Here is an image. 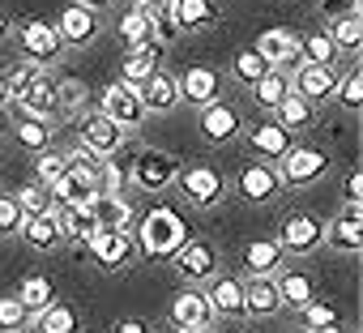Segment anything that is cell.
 I'll use <instances>...</instances> for the list:
<instances>
[{
    "mask_svg": "<svg viewBox=\"0 0 363 333\" xmlns=\"http://www.w3.org/2000/svg\"><path fill=\"white\" fill-rule=\"evenodd\" d=\"M184 239H189V222L171 205H158L137 222V252L150 256V261H171L179 248H184Z\"/></svg>",
    "mask_w": 363,
    "mask_h": 333,
    "instance_id": "1",
    "label": "cell"
},
{
    "mask_svg": "<svg viewBox=\"0 0 363 333\" xmlns=\"http://www.w3.org/2000/svg\"><path fill=\"white\" fill-rule=\"evenodd\" d=\"M175 188L193 210H214L223 197H227V180L218 166L210 162H179V176H175Z\"/></svg>",
    "mask_w": 363,
    "mask_h": 333,
    "instance_id": "2",
    "label": "cell"
},
{
    "mask_svg": "<svg viewBox=\"0 0 363 333\" xmlns=\"http://www.w3.org/2000/svg\"><path fill=\"white\" fill-rule=\"evenodd\" d=\"M329 171V154L320 145H308V141H295L282 158H278V176H282V188H312L320 184Z\"/></svg>",
    "mask_w": 363,
    "mask_h": 333,
    "instance_id": "3",
    "label": "cell"
},
{
    "mask_svg": "<svg viewBox=\"0 0 363 333\" xmlns=\"http://www.w3.org/2000/svg\"><path fill=\"white\" fill-rule=\"evenodd\" d=\"M13 35H18V52H22V60H30V64H39V69L60 64V56L69 52L65 39H60V30H56V22H43V18H26Z\"/></svg>",
    "mask_w": 363,
    "mask_h": 333,
    "instance_id": "4",
    "label": "cell"
},
{
    "mask_svg": "<svg viewBox=\"0 0 363 333\" xmlns=\"http://www.w3.org/2000/svg\"><path fill=\"white\" fill-rule=\"evenodd\" d=\"M175 176H179V158L167 154V149H154V145L137 149V158H133V166H128V180H133L141 193H162V188L175 184Z\"/></svg>",
    "mask_w": 363,
    "mask_h": 333,
    "instance_id": "5",
    "label": "cell"
},
{
    "mask_svg": "<svg viewBox=\"0 0 363 333\" xmlns=\"http://www.w3.org/2000/svg\"><path fill=\"white\" fill-rule=\"evenodd\" d=\"M99 111H103L120 132H137V128H145V120H150V111H145L137 86H128V81H111V86L103 90V98H99Z\"/></svg>",
    "mask_w": 363,
    "mask_h": 333,
    "instance_id": "6",
    "label": "cell"
},
{
    "mask_svg": "<svg viewBox=\"0 0 363 333\" xmlns=\"http://www.w3.org/2000/svg\"><path fill=\"white\" fill-rule=\"evenodd\" d=\"M86 252H90V261H94L99 269H107V273H120V269H128V265L141 256L133 231H107V227H99V231L86 239Z\"/></svg>",
    "mask_w": 363,
    "mask_h": 333,
    "instance_id": "7",
    "label": "cell"
},
{
    "mask_svg": "<svg viewBox=\"0 0 363 333\" xmlns=\"http://www.w3.org/2000/svg\"><path fill=\"white\" fill-rule=\"evenodd\" d=\"M171 269L179 273V282H189V286H206L218 269H223V256H218V248L210 244V239H184V248H179L175 256H171Z\"/></svg>",
    "mask_w": 363,
    "mask_h": 333,
    "instance_id": "8",
    "label": "cell"
},
{
    "mask_svg": "<svg viewBox=\"0 0 363 333\" xmlns=\"http://www.w3.org/2000/svg\"><path fill=\"white\" fill-rule=\"evenodd\" d=\"M274 239L282 244L286 256H312L325 244V218H316L312 210H295V214L282 218V227H278Z\"/></svg>",
    "mask_w": 363,
    "mask_h": 333,
    "instance_id": "9",
    "label": "cell"
},
{
    "mask_svg": "<svg viewBox=\"0 0 363 333\" xmlns=\"http://www.w3.org/2000/svg\"><path fill=\"white\" fill-rule=\"evenodd\" d=\"M235 197L244 205H269L282 197V176H278V162H248L240 166V176H235Z\"/></svg>",
    "mask_w": 363,
    "mask_h": 333,
    "instance_id": "10",
    "label": "cell"
},
{
    "mask_svg": "<svg viewBox=\"0 0 363 333\" xmlns=\"http://www.w3.org/2000/svg\"><path fill=\"white\" fill-rule=\"evenodd\" d=\"M77 145L94 158H116L124 145V132L103 115V111H82L77 115Z\"/></svg>",
    "mask_w": 363,
    "mask_h": 333,
    "instance_id": "11",
    "label": "cell"
},
{
    "mask_svg": "<svg viewBox=\"0 0 363 333\" xmlns=\"http://www.w3.org/2000/svg\"><path fill=\"white\" fill-rule=\"evenodd\" d=\"M197 132H201L210 145H231V141L244 132V120H240V111H235L231 103L214 98V103L197 107Z\"/></svg>",
    "mask_w": 363,
    "mask_h": 333,
    "instance_id": "12",
    "label": "cell"
},
{
    "mask_svg": "<svg viewBox=\"0 0 363 333\" xmlns=\"http://www.w3.org/2000/svg\"><path fill=\"white\" fill-rule=\"evenodd\" d=\"M325 244L342 256H359L363 252V205H346L325 222Z\"/></svg>",
    "mask_w": 363,
    "mask_h": 333,
    "instance_id": "13",
    "label": "cell"
},
{
    "mask_svg": "<svg viewBox=\"0 0 363 333\" xmlns=\"http://www.w3.org/2000/svg\"><path fill=\"white\" fill-rule=\"evenodd\" d=\"M252 47H257L261 60H265L269 69H278V73H295V69H299V30L274 26V30H265Z\"/></svg>",
    "mask_w": 363,
    "mask_h": 333,
    "instance_id": "14",
    "label": "cell"
},
{
    "mask_svg": "<svg viewBox=\"0 0 363 333\" xmlns=\"http://www.w3.org/2000/svg\"><path fill=\"white\" fill-rule=\"evenodd\" d=\"M167 320L171 329H201V324H214V307L201 286H184L167 303Z\"/></svg>",
    "mask_w": 363,
    "mask_h": 333,
    "instance_id": "15",
    "label": "cell"
},
{
    "mask_svg": "<svg viewBox=\"0 0 363 333\" xmlns=\"http://www.w3.org/2000/svg\"><path fill=\"white\" fill-rule=\"evenodd\" d=\"M206 299H210V307H214V316H227V320H248L244 316V278L240 273H214L206 286Z\"/></svg>",
    "mask_w": 363,
    "mask_h": 333,
    "instance_id": "16",
    "label": "cell"
},
{
    "mask_svg": "<svg viewBox=\"0 0 363 333\" xmlns=\"http://www.w3.org/2000/svg\"><path fill=\"white\" fill-rule=\"evenodd\" d=\"M244 137H248V149H252L261 162H278V158L295 145V137H291L274 115H265V120L248 124V128H244Z\"/></svg>",
    "mask_w": 363,
    "mask_h": 333,
    "instance_id": "17",
    "label": "cell"
},
{
    "mask_svg": "<svg viewBox=\"0 0 363 333\" xmlns=\"http://www.w3.org/2000/svg\"><path fill=\"white\" fill-rule=\"evenodd\" d=\"M56 30H60L65 47H90V43L99 39V13H94V9H86L82 0H73V5H65V9H60Z\"/></svg>",
    "mask_w": 363,
    "mask_h": 333,
    "instance_id": "18",
    "label": "cell"
},
{
    "mask_svg": "<svg viewBox=\"0 0 363 333\" xmlns=\"http://www.w3.org/2000/svg\"><path fill=\"white\" fill-rule=\"evenodd\" d=\"M179 81V103H193V107H206L214 98H223V73L210 69V64H193L175 77Z\"/></svg>",
    "mask_w": 363,
    "mask_h": 333,
    "instance_id": "19",
    "label": "cell"
},
{
    "mask_svg": "<svg viewBox=\"0 0 363 333\" xmlns=\"http://www.w3.org/2000/svg\"><path fill=\"white\" fill-rule=\"evenodd\" d=\"M337 77H342V69L299 64V69L291 73V90H295L299 98H308L312 107H320V103H329V98H333V90H337Z\"/></svg>",
    "mask_w": 363,
    "mask_h": 333,
    "instance_id": "20",
    "label": "cell"
},
{
    "mask_svg": "<svg viewBox=\"0 0 363 333\" xmlns=\"http://www.w3.org/2000/svg\"><path fill=\"white\" fill-rule=\"evenodd\" d=\"M282 312V295H278V282L274 273H252L244 278V316L248 320H269Z\"/></svg>",
    "mask_w": 363,
    "mask_h": 333,
    "instance_id": "21",
    "label": "cell"
},
{
    "mask_svg": "<svg viewBox=\"0 0 363 333\" xmlns=\"http://www.w3.org/2000/svg\"><path fill=\"white\" fill-rule=\"evenodd\" d=\"M171 22L179 35H201L223 22L218 0H171Z\"/></svg>",
    "mask_w": 363,
    "mask_h": 333,
    "instance_id": "22",
    "label": "cell"
},
{
    "mask_svg": "<svg viewBox=\"0 0 363 333\" xmlns=\"http://www.w3.org/2000/svg\"><path fill=\"white\" fill-rule=\"evenodd\" d=\"M13 107L18 111H26V115H39V120H60V98H56V81L48 77V73H39L18 98H13Z\"/></svg>",
    "mask_w": 363,
    "mask_h": 333,
    "instance_id": "23",
    "label": "cell"
},
{
    "mask_svg": "<svg viewBox=\"0 0 363 333\" xmlns=\"http://www.w3.org/2000/svg\"><path fill=\"white\" fill-rule=\"evenodd\" d=\"M240 265H244V278L252 273H278L286 265V252L274 235H261V239H248L244 252H240Z\"/></svg>",
    "mask_w": 363,
    "mask_h": 333,
    "instance_id": "24",
    "label": "cell"
},
{
    "mask_svg": "<svg viewBox=\"0 0 363 333\" xmlns=\"http://www.w3.org/2000/svg\"><path fill=\"white\" fill-rule=\"evenodd\" d=\"M137 94H141V103H145V111L150 115H167V111H175L179 107V81L171 77V73H154V77H145L141 86H137Z\"/></svg>",
    "mask_w": 363,
    "mask_h": 333,
    "instance_id": "25",
    "label": "cell"
},
{
    "mask_svg": "<svg viewBox=\"0 0 363 333\" xmlns=\"http://www.w3.org/2000/svg\"><path fill=\"white\" fill-rule=\"evenodd\" d=\"M9 111H13V137H18V145H22V149H30V154H43V149H52V137H56L52 120L26 115V111H18L13 103H9Z\"/></svg>",
    "mask_w": 363,
    "mask_h": 333,
    "instance_id": "26",
    "label": "cell"
},
{
    "mask_svg": "<svg viewBox=\"0 0 363 333\" xmlns=\"http://www.w3.org/2000/svg\"><path fill=\"white\" fill-rule=\"evenodd\" d=\"M90 210H94L99 227H107V231H133V205H128L124 193H94Z\"/></svg>",
    "mask_w": 363,
    "mask_h": 333,
    "instance_id": "27",
    "label": "cell"
},
{
    "mask_svg": "<svg viewBox=\"0 0 363 333\" xmlns=\"http://www.w3.org/2000/svg\"><path fill=\"white\" fill-rule=\"evenodd\" d=\"M56 222H60L65 244H73V248H86V239L99 231L90 201H86V205H56Z\"/></svg>",
    "mask_w": 363,
    "mask_h": 333,
    "instance_id": "28",
    "label": "cell"
},
{
    "mask_svg": "<svg viewBox=\"0 0 363 333\" xmlns=\"http://www.w3.org/2000/svg\"><path fill=\"white\" fill-rule=\"evenodd\" d=\"M162 69V43H145V47H133L124 52V64H120V81L128 86H141L145 77H154Z\"/></svg>",
    "mask_w": 363,
    "mask_h": 333,
    "instance_id": "29",
    "label": "cell"
},
{
    "mask_svg": "<svg viewBox=\"0 0 363 333\" xmlns=\"http://www.w3.org/2000/svg\"><path fill=\"white\" fill-rule=\"evenodd\" d=\"M30 329H35V333H82V316H77L73 303L52 299L39 316H30Z\"/></svg>",
    "mask_w": 363,
    "mask_h": 333,
    "instance_id": "30",
    "label": "cell"
},
{
    "mask_svg": "<svg viewBox=\"0 0 363 333\" xmlns=\"http://www.w3.org/2000/svg\"><path fill=\"white\" fill-rule=\"evenodd\" d=\"M269 115H274V120H278V124H282L291 137H299V132H308V128L316 124V107H312L308 98H299L295 90H291V94H286V98H282V103H278Z\"/></svg>",
    "mask_w": 363,
    "mask_h": 333,
    "instance_id": "31",
    "label": "cell"
},
{
    "mask_svg": "<svg viewBox=\"0 0 363 333\" xmlns=\"http://www.w3.org/2000/svg\"><path fill=\"white\" fill-rule=\"evenodd\" d=\"M22 239H26L35 252H56V248L65 244L60 222H56V210H52V214H35V218H26V222H22Z\"/></svg>",
    "mask_w": 363,
    "mask_h": 333,
    "instance_id": "32",
    "label": "cell"
},
{
    "mask_svg": "<svg viewBox=\"0 0 363 333\" xmlns=\"http://www.w3.org/2000/svg\"><path fill=\"white\" fill-rule=\"evenodd\" d=\"M325 35L333 39V47L342 56H359V47H363V13H337V18H329Z\"/></svg>",
    "mask_w": 363,
    "mask_h": 333,
    "instance_id": "33",
    "label": "cell"
},
{
    "mask_svg": "<svg viewBox=\"0 0 363 333\" xmlns=\"http://www.w3.org/2000/svg\"><path fill=\"white\" fill-rule=\"evenodd\" d=\"M342 52L333 47V39L325 30H303L299 35V64H320V69H337Z\"/></svg>",
    "mask_w": 363,
    "mask_h": 333,
    "instance_id": "34",
    "label": "cell"
},
{
    "mask_svg": "<svg viewBox=\"0 0 363 333\" xmlns=\"http://www.w3.org/2000/svg\"><path fill=\"white\" fill-rule=\"evenodd\" d=\"M116 30H120V43H124V52H133V47H145V43H158L154 39V18L145 13V9H128L120 22H116Z\"/></svg>",
    "mask_w": 363,
    "mask_h": 333,
    "instance_id": "35",
    "label": "cell"
},
{
    "mask_svg": "<svg viewBox=\"0 0 363 333\" xmlns=\"http://www.w3.org/2000/svg\"><path fill=\"white\" fill-rule=\"evenodd\" d=\"M274 282H278V295H282V307H303L312 295H316V286H312V278L308 273H299V269H278L274 273Z\"/></svg>",
    "mask_w": 363,
    "mask_h": 333,
    "instance_id": "36",
    "label": "cell"
},
{
    "mask_svg": "<svg viewBox=\"0 0 363 333\" xmlns=\"http://www.w3.org/2000/svg\"><path fill=\"white\" fill-rule=\"evenodd\" d=\"M248 90H252V103H257L261 111H274V107H278V103L291 94V73H278V69H269V73H265L261 81H252Z\"/></svg>",
    "mask_w": 363,
    "mask_h": 333,
    "instance_id": "37",
    "label": "cell"
},
{
    "mask_svg": "<svg viewBox=\"0 0 363 333\" xmlns=\"http://www.w3.org/2000/svg\"><path fill=\"white\" fill-rule=\"evenodd\" d=\"M13 295L22 299V307H26L30 316H39V312H43V307L56 299V286H52L43 273H30V278H22V286H18Z\"/></svg>",
    "mask_w": 363,
    "mask_h": 333,
    "instance_id": "38",
    "label": "cell"
},
{
    "mask_svg": "<svg viewBox=\"0 0 363 333\" xmlns=\"http://www.w3.org/2000/svg\"><path fill=\"white\" fill-rule=\"evenodd\" d=\"M48 193H52V201H56V205H86V201L94 197V188H90L86 180H77L69 166H65V176H60Z\"/></svg>",
    "mask_w": 363,
    "mask_h": 333,
    "instance_id": "39",
    "label": "cell"
},
{
    "mask_svg": "<svg viewBox=\"0 0 363 333\" xmlns=\"http://www.w3.org/2000/svg\"><path fill=\"white\" fill-rule=\"evenodd\" d=\"M265 73H269V64L261 60V52H257V47L235 52V60H231V77H235L240 86H252V81H261Z\"/></svg>",
    "mask_w": 363,
    "mask_h": 333,
    "instance_id": "40",
    "label": "cell"
},
{
    "mask_svg": "<svg viewBox=\"0 0 363 333\" xmlns=\"http://www.w3.org/2000/svg\"><path fill=\"white\" fill-rule=\"evenodd\" d=\"M333 98L342 103V111H346V115H359V107H363V73H359V69H346V73L337 77Z\"/></svg>",
    "mask_w": 363,
    "mask_h": 333,
    "instance_id": "41",
    "label": "cell"
},
{
    "mask_svg": "<svg viewBox=\"0 0 363 333\" xmlns=\"http://www.w3.org/2000/svg\"><path fill=\"white\" fill-rule=\"evenodd\" d=\"M299 316H303V324H299L303 333H320V329L337 324V307H333L329 299H316V295H312V299L299 307Z\"/></svg>",
    "mask_w": 363,
    "mask_h": 333,
    "instance_id": "42",
    "label": "cell"
},
{
    "mask_svg": "<svg viewBox=\"0 0 363 333\" xmlns=\"http://www.w3.org/2000/svg\"><path fill=\"white\" fill-rule=\"evenodd\" d=\"M65 166H69V171H73L77 180H86V184L99 193V171H103V158H94V154H86V149L77 145V149H69V154H65Z\"/></svg>",
    "mask_w": 363,
    "mask_h": 333,
    "instance_id": "43",
    "label": "cell"
},
{
    "mask_svg": "<svg viewBox=\"0 0 363 333\" xmlns=\"http://www.w3.org/2000/svg\"><path fill=\"white\" fill-rule=\"evenodd\" d=\"M13 197H18V205H22V214H26V218H35V214H52V210H56L52 193H48L39 180H35V184H22Z\"/></svg>",
    "mask_w": 363,
    "mask_h": 333,
    "instance_id": "44",
    "label": "cell"
},
{
    "mask_svg": "<svg viewBox=\"0 0 363 333\" xmlns=\"http://www.w3.org/2000/svg\"><path fill=\"white\" fill-rule=\"evenodd\" d=\"M30 329V312L22 307L18 295H0V333H22Z\"/></svg>",
    "mask_w": 363,
    "mask_h": 333,
    "instance_id": "45",
    "label": "cell"
},
{
    "mask_svg": "<svg viewBox=\"0 0 363 333\" xmlns=\"http://www.w3.org/2000/svg\"><path fill=\"white\" fill-rule=\"evenodd\" d=\"M22 222H26V214H22V205H18V197H13V193H0V239L22 235Z\"/></svg>",
    "mask_w": 363,
    "mask_h": 333,
    "instance_id": "46",
    "label": "cell"
},
{
    "mask_svg": "<svg viewBox=\"0 0 363 333\" xmlns=\"http://www.w3.org/2000/svg\"><path fill=\"white\" fill-rule=\"evenodd\" d=\"M56 98H60V115H69V111H82V107H86L90 90H86V81L65 77V81H56Z\"/></svg>",
    "mask_w": 363,
    "mask_h": 333,
    "instance_id": "47",
    "label": "cell"
},
{
    "mask_svg": "<svg viewBox=\"0 0 363 333\" xmlns=\"http://www.w3.org/2000/svg\"><path fill=\"white\" fill-rule=\"evenodd\" d=\"M60 176H65V154H56V149L35 154V180H39L43 188H52Z\"/></svg>",
    "mask_w": 363,
    "mask_h": 333,
    "instance_id": "48",
    "label": "cell"
},
{
    "mask_svg": "<svg viewBox=\"0 0 363 333\" xmlns=\"http://www.w3.org/2000/svg\"><path fill=\"white\" fill-rule=\"evenodd\" d=\"M128 188V171L116 158H103V171H99V193H124Z\"/></svg>",
    "mask_w": 363,
    "mask_h": 333,
    "instance_id": "49",
    "label": "cell"
},
{
    "mask_svg": "<svg viewBox=\"0 0 363 333\" xmlns=\"http://www.w3.org/2000/svg\"><path fill=\"white\" fill-rule=\"evenodd\" d=\"M5 73H9L13 98H18V94H22V90H26V86H30V81H35V77L43 73V69H39V64H30V60H18V64H13V69H5Z\"/></svg>",
    "mask_w": 363,
    "mask_h": 333,
    "instance_id": "50",
    "label": "cell"
},
{
    "mask_svg": "<svg viewBox=\"0 0 363 333\" xmlns=\"http://www.w3.org/2000/svg\"><path fill=\"white\" fill-rule=\"evenodd\" d=\"M342 201H346V205H363V171H346V180H342Z\"/></svg>",
    "mask_w": 363,
    "mask_h": 333,
    "instance_id": "51",
    "label": "cell"
},
{
    "mask_svg": "<svg viewBox=\"0 0 363 333\" xmlns=\"http://www.w3.org/2000/svg\"><path fill=\"white\" fill-rule=\"evenodd\" d=\"M320 13H325V22L337 13H359V0H320Z\"/></svg>",
    "mask_w": 363,
    "mask_h": 333,
    "instance_id": "52",
    "label": "cell"
},
{
    "mask_svg": "<svg viewBox=\"0 0 363 333\" xmlns=\"http://www.w3.org/2000/svg\"><path fill=\"white\" fill-rule=\"evenodd\" d=\"M111 333H154V324L150 320H141V316H124V320H116V329Z\"/></svg>",
    "mask_w": 363,
    "mask_h": 333,
    "instance_id": "53",
    "label": "cell"
},
{
    "mask_svg": "<svg viewBox=\"0 0 363 333\" xmlns=\"http://www.w3.org/2000/svg\"><path fill=\"white\" fill-rule=\"evenodd\" d=\"M9 103H13V86H9V73L0 69V111H9Z\"/></svg>",
    "mask_w": 363,
    "mask_h": 333,
    "instance_id": "54",
    "label": "cell"
},
{
    "mask_svg": "<svg viewBox=\"0 0 363 333\" xmlns=\"http://www.w3.org/2000/svg\"><path fill=\"white\" fill-rule=\"evenodd\" d=\"M133 5L145 13H162V9H171V0H133Z\"/></svg>",
    "mask_w": 363,
    "mask_h": 333,
    "instance_id": "55",
    "label": "cell"
},
{
    "mask_svg": "<svg viewBox=\"0 0 363 333\" xmlns=\"http://www.w3.org/2000/svg\"><path fill=\"white\" fill-rule=\"evenodd\" d=\"M9 35H13V22H9V13H5V9H0V43H5Z\"/></svg>",
    "mask_w": 363,
    "mask_h": 333,
    "instance_id": "56",
    "label": "cell"
},
{
    "mask_svg": "<svg viewBox=\"0 0 363 333\" xmlns=\"http://www.w3.org/2000/svg\"><path fill=\"white\" fill-rule=\"evenodd\" d=\"M82 5H86V9H94V13H103V9H111V5H116V0H82Z\"/></svg>",
    "mask_w": 363,
    "mask_h": 333,
    "instance_id": "57",
    "label": "cell"
},
{
    "mask_svg": "<svg viewBox=\"0 0 363 333\" xmlns=\"http://www.w3.org/2000/svg\"><path fill=\"white\" fill-rule=\"evenodd\" d=\"M175 333H218L214 324H201V329H175Z\"/></svg>",
    "mask_w": 363,
    "mask_h": 333,
    "instance_id": "58",
    "label": "cell"
},
{
    "mask_svg": "<svg viewBox=\"0 0 363 333\" xmlns=\"http://www.w3.org/2000/svg\"><path fill=\"white\" fill-rule=\"evenodd\" d=\"M320 333H350V329H342V324H329V329H320Z\"/></svg>",
    "mask_w": 363,
    "mask_h": 333,
    "instance_id": "59",
    "label": "cell"
},
{
    "mask_svg": "<svg viewBox=\"0 0 363 333\" xmlns=\"http://www.w3.org/2000/svg\"><path fill=\"white\" fill-rule=\"evenodd\" d=\"M286 333H303V329H286Z\"/></svg>",
    "mask_w": 363,
    "mask_h": 333,
    "instance_id": "60",
    "label": "cell"
},
{
    "mask_svg": "<svg viewBox=\"0 0 363 333\" xmlns=\"http://www.w3.org/2000/svg\"><path fill=\"white\" fill-rule=\"evenodd\" d=\"M22 333H30V329H22Z\"/></svg>",
    "mask_w": 363,
    "mask_h": 333,
    "instance_id": "61",
    "label": "cell"
}]
</instances>
